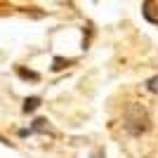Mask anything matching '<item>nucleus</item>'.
Masks as SVG:
<instances>
[{
  "label": "nucleus",
  "instance_id": "nucleus-5",
  "mask_svg": "<svg viewBox=\"0 0 158 158\" xmlns=\"http://www.w3.org/2000/svg\"><path fill=\"white\" fill-rule=\"evenodd\" d=\"M146 90H149V92H158V76L146 80Z\"/></svg>",
  "mask_w": 158,
  "mask_h": 158
},
{
  "label": "nucleus",
  "instance_id": "nucleus-4",
  "mask_svg": "<svg viewBox=\"0 0 158 158\" xmlns=\"http://www.w3.org/2000/svg\"><path fill=\"white\" fill-rule=\"evenodd\" d=\"M45 130H47V120L45 118H38L33 123V132H45Z\"/></svg>",
  "mask_w": 158,
  "mask_h": 158
},
{
  "label": "nucleus",
  "instance_id": "nucleus-1",
  "mask_svg": "<svg viewBox=\"0 0 158 158\" xmlns=\"http://www.w3.org/2000/svg\"><path fill=\"white\" fill-rule=\"evenodd\" d=\"M144 17L151 24H158V14H156V2L153 0H144Z\"/></svg>",
  "mask_w": 158,
  "mask_h": 158
},
{
  "label": "nucleus",
  "instance_id": "nucleus-3",
  "mask_svg": "<svg viewBox=\"0 0 158 158\" xmlns=\"http://www.w3.org/2000/svg\"><path fill=\"white\" fill-rule=\"evenodd\" d=\"M38 106H40V97H28L24 102V113H33Z\"/></svg>",
  "mask_w": 158,
  "mask_h": 158
},
{
  "label": "nucleus",
  "instance_id": "nucleus-2",
  "mask_svg": "<svg viewBox=\"0 0 158 158\" xmlns=\"http://www.w3.org/2000/svg\"><path fill=\"white\" fill-rule=\"evenodd\" d=\"M17 76H19V78H24V80H33V83H38V80H40V76H38L35 71H26L24 66H17Z\"/></svg>",
  "mask_w": 158,
  "mask_h": 158
}]
</instances>
